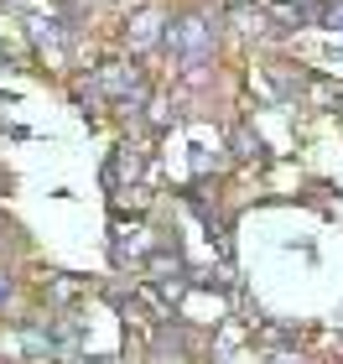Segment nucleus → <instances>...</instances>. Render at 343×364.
<instances>
[{
    "instance_id": "nucleus-1",
    "label": "nucleus",
    "mask_w": 343,
    "mask_h": 364,
    "mask_svg": "<svg viewBox=\"0 0 343 364\" xmlns=\"http://www.w3.org/2000/svg\"><path fill=\"white\" fill-rule=\"evenodd\" d=\"M167 47H177V58H183L187 68H198V63L214 53V26H208L203 16H192V21H183V26L167 31Z\"/></svg>"
},
{
    "instance_id": "nucleus-2",
    "label": "nucleus",
    "mask_w": 343,
    "mask_h": 364,
    "mask_svg": "<svg viewBox=\"0 0 343 364\" xmlns=\"http://www.w3.org/2000/svg\"><path fill=\"white\" fill-rule=\"evenodd\" d=\"M94 89H109V94H130V89H141V73L136 68H125V63H109V68L94 78Z\"/></svg>"
},
{
    "instance_id": "nucleus-3",
    "label": "nucleus",
    "mask_w": 343,
    "mask_h": 364,
    "mask_svg": "<svg viewBox=\"0 0 343 364\" xmlns=\"http://www.w3.org/2000/svg\"><path fill=\"white\" fill-rule=\"evenodd\" d=\"M130 42H136V47H151V42H156V16H141L136 31H130Z\"/></svg>"
},
{
    "instance_id": "nucleus-4",
    "label": "nucleus",
    "mask_w": 343,
    "mask_h": 364,
    "mask_svg": "<svg viewBox=\"0 0 343 364\" xmlns=\"http://www.w3.org/2000/svg\"><path fill=\"white\" fill-rule=\"evenodd\" d=\"M317 16H322L328 26H338V31H343V0H338V6H328V11H317Z\"/></svg>"
},
{
    "instance_id": "nucleus-5",
    "label": "nucleus",
    "mask_w": 343,
    "mask_h": 364,
    "mask_svg": "<svg viewBox=\"0 0 343 364\" xmlns=\"http://www.w3.org/2000/svg\"><path fill=\"white\" fill-rule=\"evenodd\" d=\"M6 291H11V281H6V276H0V302H6Z\"/></svg>"
},
{
    "instance_id": "nucleus-6",
    "label": "nucleus",
    "mask_w": 343,
    "mask_h": 364,
    "mask_svg": "<svg viewBox=\"0 0 343 364\" xmlns=\"http://www.w3.org/2000/svg\"><path fill=\"white\" fill-rule=\"evenodd\" d=\"M99 364H109V359H99Z\"/></svg>"
}]
</instances>
